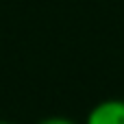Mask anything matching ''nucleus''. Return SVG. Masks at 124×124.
<instances>
[{"label": "nucleus", "mask_w": 124, "mask_h": 124, "mask_svg": "<svg viewBox=\"0 0 124 124\" xmlns=\"http://www.w3.org/2000/svg\"><path fill=\"white\" fill-rule=\"evenodd\" d=\"M85 124H124V100L122 98L100 100L89 109Z\"/></svg>", "instance_id": "f257e3e1"}, {"label": "nucleus", "mask_w": 124, "mask_h": 124, "mask_svg": "<svg viewBox=\"0 0 124 124\" xmlns=\"http://www.w3.org/2000/svg\"><path fill=\"white\" fill-rule=\"evenodd\" d=\"M37 124H76V122L70 120V118H63V116H50V118H44Z\"/></svg>", "instance_id": "f03ea898"}, {"label": "nucleus", "mask_w": 124, "mask_h": 124, "mask_svg": "<svg viewBox=\"0 0 124 124\" xmlns=\"http://www.w3.org/2000/svg\"><path fill=\"white\" fill-rule=\"evenodd\" d=\"M0 124H11V122H4V120H0Z\"/></svg>", "instance_id": "7ed1b4c3"}]
</instances>
